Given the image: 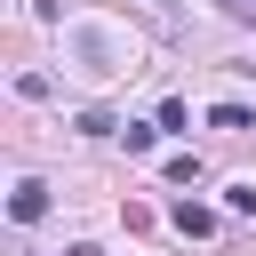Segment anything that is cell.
Segmentation results:
<instances>
[{"label": "cell", "instance_id": "obj_1", "mask_svg": "<svg viewBox=\"0 0 256 256\" xmlns=\"http://www.w3.org/2000/svg\"><path fill=\"white\" fill-rule=\"evenodd\" d=\"M8 216H16V224H40V216H48V184H16V192H8Z\"/></svg>", "mask_w": 256, "mask_h": 256}, {"label": "cell", "instance_id": "obj_2", "mask_svg": "<svg viewBox=\"0 0 256 256\" xmlns=\"http://www.w3.org/2000/svg\"><path fill=\"white\" fill-rule=\"evenodd\" d=\"M176 232H184V240H208V232H216V216H208L200 200H176Z\"/></svg>", "mask_w": 256, "mask_h": 256}, {"label": "cell", "instance_id": "obj_3", "mask_svg": "<svg viewBox=\"0 0 256 256\" xmlns=\"http://www.w3.org/2000/svg\"><path fill=\"white\" fill-rule=\"evenodd\" d=\"M208 128H224V136H240V128H256V120H248L240 104H216V112H208Z\"/></svg>", "mask_w": 256, "mask_h": 256}, {"label": "cell", "instance_id": "obj_4", "mask_svg": "<svg viewBox=\"0 0 256 256\" xmlns=\"http://www.w3.org/2000/svg\"><path fill=\"white\" fill-rule=\"evenodd\" d=\"M224 16H240V24H256V0H224Z\"/></svg>", "mask_w": 256, "mask_h": 256}, {"label": "cell", "instance_id": "obj_5", "mask_svg": "<svg viewBox=\"0 0 256 256\" xmlns=\"http://www.w3.org/2000/svg\"><path fill=\"white\" fill-rule=\"evenodd\" d=\"M152 8H160V16H176V0H152Z\"/></svg>", "mask_w": 256, "mask_h": 256}, {"label": "cell", "instance_id": "obj_6", "mask_svg": "<svg viewBox=\"0 0 256 256\" xmlns=\"http://www.w3.org/2000/svg\"><path fill=\"white\" fill-rule=\"evenodd\" d=\"M248 72H256V64H248Z\"/></svg>", "mask_w": 256, "mask_h": 256}]
</instances>
